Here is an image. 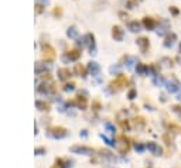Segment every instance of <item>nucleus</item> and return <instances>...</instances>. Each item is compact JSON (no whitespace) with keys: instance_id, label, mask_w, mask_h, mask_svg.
<instances>
[{"instance_id":"obj_3","label":"nucleus","mask_w":181,"mask_h":168,"mask_svg":"<svg viewBox=\"0 0 181 168\" xmlns=\"http://www.w3.org/2000/svg\"><path fill=\"white\" fill-rule=\"evenodd\" d=\"M136 43H137V45L140 47L141 52H146L149 50V47H150V41H149L147 37H140V38H137Z\"/></svg>"},{"instance_id":"obj_16","label":"nucleus","mask_w":181,"mask_h":168,"mask_svg":"<svg viewBox=\"0 0 181 168\" xmlns=\"http://www.w3.org/2000/svg\"><path fill=\"white\" fill-rule=\"evenodd\" d=\"M134 96H136V91H134V89H132V91L129 92V98L130 99H134Z\"/></svg>"},{"instance_id":"obj_9","label":"nucleus","mask_w":181,"mask_h":168,"mask_svg":"<svg viewBox=\"0 0 181 168\" xmlns=\"http://www.w3.org/2000/svg\"><path fill=\"white\" fill-rule=\"evenodd\" d=\"M51 132H54V136H59V137H62V136L67 134V130L62 127H52Z\"/></svg>"},{"instance_id":"obj_13","label":"nucleus","mask_w":181,"mask_h":168,"mask_svg":"<svg viewBox=\"0 0 181 168\" xmlns=\"http://www.w3.org/2000/svg\"><path fill=\"white\" fill-rule=\"evenodd\" d=\"M147 69H149V68L146 65H143V64H139V65H137V71H139V72H141V73L146 72Z\"/></svg>"},{"instance_id":"obj_2","label":"nucleus","mask_w":181,"mask_h":168,"mask_svg":"<svg viewBox=\"0 0 181 168\" xmlns=\"http://www.w3.org/2000/svg\"><path fill=\"white\" fill-rule=\"evenodd\" d=\"M43 57H44V59H47V61H52V59L55 58V51H54V48L50 44L43 45Z\"/></svg>"},{"instance_id":"obj_1","label":"nucleus","mask_w":181,"mask_h":168,"mask_svg":"<svg viewBox=\"0 0 181 168\" xmlns=\"http://www.w3.org/2000/svg\"><path fill=\"white\" fill-rule=\"evenodd\" d=\"M127 82H129V80H127V77H125V75H119V77L111 84V86H112L113 91H120V89L125 88L126 85H127Z\"/></svg>"},{"instance_id":"obj_7","label":"nucleus","mask_w":181,"mask_h":168,"mask_svg":"<svg viewBox=\"0 0 181 168\" xmlns=\"http://www.w3.org/2000/svg\"><path fill=\"white\" fill-rule=\"evenodd\" d=\"M175 38H177V35L175 34H168V35H166V38H164V45L166 47H171V45L174 44V41H175Z\"/></svg>"},{"instance_id":"obj_14","label":"nucleus","mask_w":181,"mask_h":168,"mask_svg":"<svg viewBox=\"0 0 181 168\" xmlns=\"http://www.w3.org/2000/svg\"><path fill=\"white\" fill-rule=\"evenodd\" d=\"M89 69L92 71V72H98V69H99V68H98V65H96L95 62H92V64H91V66H89Z\"/></svg>"},{"instance_id":"obj_15","label":"nucleus","mask_w":181,"mask_h":168,"mask_svg":"<svg viewBox=\"0 0 181 168\" xmlns=\"http://www.w3.org/2000/svg\"><path fill=\"white\" fill-rule=\"evenodd\" d=\"M61 14H62V10H61V9L57 6V9L54 10V16H61Z\"/></svg>"},{"instance_id":"obj_17","label":"nucleus","mask_w":181,"mask_h":168,"mask_svg":"<svg viewBox=\"0 0 181 168\" xmlns=\"http://www.w3.org/2000/svg\"><path fill=\"white\" fill-rule=\"evenodd\" d=\"M173 109H174V112H177V113L181 114V106H174Z\"/></svg>"},{"instance_id":"obj_18","label":"nucleus","mask_w":181,"mask_h":168,"mask_svg":"<svg viewBox=\"0 0 181 168\" xmlns=\"http://www.w3.org/2000/svg\"><path fill=\"white\" fill-rule=\"evenodd\" d=\"M170 11L173 13V14H178V10L175 7H170Z\"/></svg>"},{"instance_id":"obj_8","label":"nucleus","mask_w":181,"mask_h":168,"mask_svg":"<svg viewBox=\"0 0 181 168\" xmlns=\"http://www.w3.org/2000/svg\"><path fill=\"white\" fill-rule=\"evenodd\" d=\"M68 58L72 59V61H77L79 57H81V52L78 51V50H72V51H68Z\"/></svg>"},{"instance_id":"obj_6","label":"nucleus","mask_w":181,"mask_h":168,"mask_svg":"<svg viewBox=\"0 0 181 168\" xmlns=\"http://www.w3.org/2000/svg\"><path fill=\"white\" fill-rule=\"evenodd\" d=\"M112 37H113L115 40L120 41L123 38V30L119 26H113V28H112Z\"/></svg>"},{"instance_id":"obj_11","label":"nucleus","mask_w":181,"mask_h":168,"mask_svg":"<svg viewBox=\"0 0 181 168\" xmlns=\"http://www.w3.org/2000/svg\"><path fill=\"white\" fill-rule=\"evenodd\" d=\"M129 28L132 30V31H140V23L139 21H130L129 23Z\"/></svg>"},{"instance_id":"obj_20","label":"nucleus","mask_w":181,"mask_h":168,"mask_svg":"<svg viewBox=\"0 0 181 168\" xmlns=\"http://www.w3.org/2000/svg\"><path fill=\"white\" fill-rule=\"evenodd\" d=\"M36 7H37V11H38V13H41V11H43V9H41L40 4H38V6H36Z\"/></svg>"},{"instance_id":"obj_5","label":"nucleus","mask_w":181,"mask_h":168,"mask_svg":"<svg viewBox=\"0 0 181 168\" xmlns=\"http://www.w3.org/2000/svg\"><path fill=\"white\" fill-rule=\"evenodd\" d=\"M147 148L152 151L153 154H156V155H161V153H163L161 147H160L157 143H154V141H150V143H149V144H147Z\"/></svg>"},{"instance_id":"obj_4","label":"nucleus","mask_w":181,"mask_h":168,"mask_svg":"<svg viewBox=\"0 0 181 168\" xmlns=\"http://www.w3.org/2000/svg\"><path fill=\"white\" fill-rule=\"evenodd\" d=\"M143 26L146 27L147 30H154L156 28V26H157V21H156L153 17H144L143 18Z\"/></svg>"},{"instance_id":"obj_19","label":"nucleus","mask_w":181,"mask_h":168,"mask_svg":"<svg viewBox=\"0 0 181 168\" xmlns=\"http://www.w3.org/2000/svg\"><path fill=\"white\" fill-rule=\"evenodd\" d=\"M119 16L122 17V20H126V18H127V14H125V13H122V11L119 13Z\"/></svg>"},{"instance_id":"obj_12","label":"nucleus","mask_w":181,"mask_h":168,"mask_svg":"<svg viewBox=\"0 0 181 168\" xmlns=\"http://www.w3.org/2000/svg\"><path fill=\"white\" fill-rule=\"evenodd\" d=\"M75 72H77L78 75H85V68H84L81 64H77V65H75Z\"/></svg>"},{"instance_id":"obj_21","label":"nucleus","mask_w":181,"mask_h":168,"mask_svg":"<svg viewBox=\"0 0 181 168\" xmlns=\"http://www.w3.org/2000/svg\"><path fill=\"white\" fill-rule=\"evenodd\" d=\"M180 51H181V44H180Z\"/></svg>"},{"instance_id":"obj_10","label":"nucleus","mask_w":181,"mask_h":168,"mask_svg":"<svg viewBox=\"0 0 181 168\" xmlns=\"http://www.w3.org/2000/svg\"><path fill=\"white\" fill-rule=\"evenodd\" d=\"M58 75L61 79H68V78L71 77V72L67 69V68H62V69H59L58 71Z\"/></svg>"}]
</instances>
